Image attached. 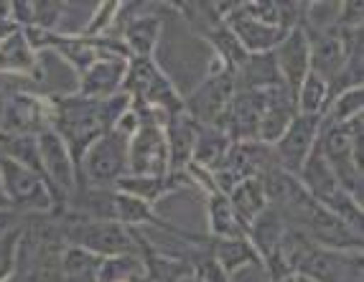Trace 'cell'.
<instances>
[{
  "mask_svg": "<svg viewBox=\"0 0 364 282\" xmlns=\"http://www.w3.org/2000/svg\"><path fill=\"white\" fill-rule=\"evenodd\" d=\"M130 175H168V145H166L164 125L143 122L128 148Z\"/></svg>",
  "mask_w": 364,
  "mask_h": 282,
  "instance_id": "30bf717a",
  "label": "cell"
},
{
  "mask_svg": "<svg viewBox=\"0 0 364 282\" xmlns=\"http://www.w3.org/2000/svg\"><path fill=\"white\" fill-rule=\"evenodd\" d=\"M0 180H3L6 196L16 214L18 211H23V214H54V201L49 196V188L36 170L0 156Z\"/></svg>",
  "mask_w": 364,
  "mask_h": 282,
  "instance_id": "8992f818",
  "label": "cell"
},
{
  "mask_svg": "<svg viewBox=\"0 0 364 282\" xmlns=\"http://www.w3.org/2000/svg\"><path fill=\"white\" fill-rule=\"evenodd\" d=\"M51 127V97L8 94L0 99V132L6 135H38Z\"/></svg>",
  "mask_w": 364,
  "mask_h": 282,
  "instance_id": "52a82bcc",
  "label": "cell"
},
{
  "mask_svg": "<svg viewBox=\"0 0 364 282\" xmlns=\"http://www.w3.org/2000/svg\"><path fill=\"white\" fill-rule=\"evenodd\" d=\"M298 282H316V280H311V277H304V275H298Z\"/></svg>",
  "mask_w": 364,
  "mask_h": 282,
  "instance_id": "d590c367",
  "label": "cell"
},
{
  "mask_svg": "<svg viewBox=\"0 0 364 282\" xmlns=\"http://www.w3.org/2000/svg\"><path fill=\"white\" fill-rule=\"evenodd\" d=\"M120 280H146V267L140 254H120L107 257L100 264L95 282H120Z\"/></svg>",
  "mask_w": 364,
  "mask_h": 282,
  "instance_id": "484cf974",
  "label": "cell"
},
{
  "mask_svg": "<svg viewBox=\"0 0 364 282\" xmlns=\"http://www.w3.org/2000/svg\"><path fill=\"white\" fill-rule=\"evenodd\" d=\"M146 282H148V280H146Z\"/></svg>",
  "mask_w": 364,
  "mask_h": 282,
  "instance_id": "74e56055",
  "label": "cell"
},
{
  "mask_svg": "<svg viewBox=\"0 0 364 282\" xmlns=\"http://www.w3.org/2000/svg\"><path fill=\"white\" fill-rule=\"evenodd\" d=\"M120 282H146V280H120Z\"/></svg>",
  "mask_w": 364,
  "mask_h": 282,
  "instance_id": "8d00e7d4",
  "label": "cell"
},
{
  "mask_svg": "<svg viewBox=\"0 0 364 282\" xmlns=\"http://www.w3.org/2000/svg\"><path fill=\"white\" fill-rule=\"evenodd\" d=\"M232 77H235V92H242V90L265 92V90H275V87H283V79H280L273 51H267V54H247L242 64L232 72Z\"/></svg>",
  "mask_w": 364,
  "mask_h": 282,
  "instance_id": "2e32d148",
  "label": "cell"
},
{
  "mask_svg": "<svg viewBox=\"0 0 364 282\" xmlns=\"http://www.w3.org/2000/svg\"><path fill=\"white\" fill-rule=\"evenodd\" d=\"M262 109H265V92H235L217 127L232 143H260L257 138H260Z\"/></svg>",
  "mask_w": 364,
  "mask_h": 282,
  "instance_id": "9c48e42d",
  "label": "cell"
},
{
  "mask_svg": "<svg viewBox=\"0 0 364 282\" xmlns=\"http://www.w3.org/2000/svg\"><path fill=\"white\" fill-rule=\"evenodd\" d=\"M38 64V54L23 38V31L13 33L8 41L0 43V72L11 74H33Z\"/></svg>",
  "mask_w": 364,
  "mask_h": 282,
  "instance_id": "cb8c5ba5",
  "label": "cell"
},
{
  "mask_svg": "<svg viewBox=\"0 0 364 282\" xmlns=\"http://www.w3.org/2000/svg\"><path fill=\"white\" fill-rule=\"evenodd\" d=\"M0 211H13L11 201H8V196H6V188H3V180H0ZM13 214H16V211H13Z\"/></svg>",
  "mask_w": 364,
  "mask_h": 282,
  "instance_id": "836d02e7",
  "label": "cell"
},
{
  "mask_svg": "<svg viewBox=\"0 0 364 282\" xmlns=\"http://www.w3.org/2000/svg\"><path fill=\"white\" fill-rule=\"evenodd\" d=\"M318 130H321V117H318V114L298 112L291 125H288V130L280 135L278 143L270 145L275 166H280V168L288 170V173L298 175V170H301V166L306 163V158H309L311 151L316 148Z\"/></svg>",
  "mask_w": 364,
  "mask_h": 282,
  "instance_id": "ba28073f",
  "label": "cell"
},
{
  "mask_svg": "<svg viewBox=\"0 0 364 282\" xmlns=\"http://www.w3.org/2000/svg\"><path fill=\"white\" fill-rule=\"evenodd\" d=\"M204 38H207L209 46L214 48V59L222 61V64H225L230 72H235L237 66L245 61V56H247V51L240 46V41L235 38V33H232L227 23H219L217 28L209 31Z\"/></svg>",
  "mask_w": 364,
  "mask_h": 282,
  "instance_id": "4316f807",
  "label": "cell"
},
{
  "mask_svg": "<svg viewBox=\"0 0 364 282\" xmlns=\"http://www.w3.org/2000/svg\"><path fill=\"white\" fill-rule=\"evenodd\" d=\"M227 198H230V206H232V211H235V219L240 222V227H242L245 232H247L250 224L255 222L267 206L265 191H262V183L257 175L255 178L242 180Z\"/></svg>",
  "mask_w": 364,
  "mask_h": 282,
  "instance_id": "44dd1931",
  "label": "cell"
},
{
  "mask_svg": "<svg viewBox=\"0 0 364 282\" xmlns=\"http://www.w3.org/2000/svg\"><path fill=\"white\" fill-rule=\"evenodd\" d=\"M364 23V6L359 0H346L339 3V16H336V28L357 31Z\"/></svg>",
  "mask_w": 364,
  "mask_h": 282,
  "instance_id": "1f68e13d",
  "label": "cell"
},
{
  "mask_svg": "<svg viewBox=\"0 0 364 282\" xmlns=\"http://www.w3.org/2000/svg\"><path fill=\"white\" fill-rule=\"evenodd\" d=\"M128 148H130V135L120 130H112L100 135L95 143L90 145L77 166V186L95 188H115V183L128 175Z\"/></svg>",
  "mask_w": 364,
  "mask_h": 282,
  "instance_id": "3957f363",
  "label": "cell"
},
{
  "mask_svg": "<svg viewBox=\"0 0 364 282\" xmlns=\"http://www.w3.org/2000/svg\"><path fill=\"white\" fill-rule=\"evenodd\" d=\"M296 99V112L301 114H318L321 117L326 112L331 97H328V85L321 77H316L314 72H309V77L301 82V87L293 94Z\"/></svg>",
  "mask_w": 364,
  "mask_h": 282,
  "instance_id": "d4e9b609",
  "label": "cell"
},
{
  "mask_svg": "<svg viewBox=\"0 0 364 282\" xmlns=\"http://www.w3.org/2000/svg\"><path fill=\"white\" fill-rule=\"evenodd\" d=\"M61 227H64V239L72 246H82L97 257H120V254H138V239L135 229L122 227L107 219H90L77 211H64L59 214Z\"/></svg>",
  "mask_w": 364,
  "mask_h": 282,
  "instance_id": "6da1fadb",
  "label": "cell"
},
{
  "mask_svg": "<svg viewBox=\"0 0 364 282\" xmlns=\"http://www.w3.org/2000/svg\"><path fill=\"white\" fill-rule=\"evenodd\" d=\"M16 227V214L13 211H0V237L8 234Z\"/></svg>",
  "mask_w": 364,
  "mask_h": 282,
  "instance_id": "d6a6232c",
  "label": "cell"
},
{
  "mask_svg": "<svg viewBox=\"0 0 364 282\" xmlns=\"http://www.w3.org/2000/svg\"><path fill=\"white\" fill-rule=\"evenodd\" d=\"M286 229H288V222L283 219V214H280L278 209H273V206H265V211L247 227L245 237L250 239V244L255 246V252L260 254V259H262L265 254L278 249L280 242H283V234H286Z\"/></svg>",
  "mask_w": 364,
  "mask_h": 282,
  "instance_id": "ffe728a7",
  "label": "cell"
},
{
  "mask_svg": "<svg viewBox=\"0 0 364 282\" xmlns=\"http://www.w3.org/2000/svg\"><path fill=\"white\" fill-rule=\"evenodd\" d=\"M275 64H278L280 79L291 94H296V90L301 87L306 77L311 72V41L306 36L304 26L288 31L286 38L273 48Z\"/></svg>",
  "mask_w": 364,
  "mask_h": 282,
  "instance_id": "8fae6325",
  "label": "cell"
},
{
  "mask_svg": "<svg viewBox=\"0 0 364 282\" xmlns=\"http://www.w3.org/2000/svg\"><path fill=\"white\" fill-rule=\"evenodd\" d=\"M181 282H201V280H199V277L194 275V272H191V275H186V277H183Z\"/></svg>",
  "mask_w": 364,
  "mask_h": 282,
  "instance_id": "e575fe53",
  "label": "cell"
},
{
  "mask_svg": "<svg viewBox=\"0 0 364 282\" xmlns=\"http://www.w3.org/2000/svg\"><path fill=\"white\" fill-rule=\"evenodd\" d=\"M362 109H364V90L362 87H352V90H344L331 97L326 112L321 114V122L341 125V122H349L354 117H362Z\"/></svg>",
  "mask_w": 364,
  "mask_h": 282,
  "instance_id": "83f0119b",
  "label": "cell"
},
{
  "mask_svg": "<svg viewBox=\"0 0 364 282\" xmlns=\"http://www.w3.org/2000/svg\"><path fill=\"white\" fill-rule=\"evenodd\" d=\"M173 8H178V11L183 13V18L188 21V26H191L199 36H207L212 28H217L219 23H225L217 3H176Z\"/></svg>",
  "mask_w": 364,
  "mask_h": 282,
  "instance_id": "f546056e",
  "label": "cell"
},
{
  "mask_svg": "<svg viewBox=\"0 0 364 282\" xmlns=\"http://www.w3.org/2000/svg\"><path fill=\"white\" fill-rule=\"evenodd\" d=\"M128 61L130 59H100L79 74L77 79V92L74 94L87 97V99H109L122 92V82L128 74Z\"/></svg>",
  "mask_w": 364,
  "mask_h": 282,
  "instance_id": "7c38bea8",
  "label": "cell"
},
{
  "mask_svg": "<svg viewBox=\"0 0 364 282\" xmlns=\"http://www.w3.org/2000/svg\"><path fill=\"white\" fill-rule=\"evenodd\" d=\"M316 143H318V140H316ZM298 180H301V186L306 188V193H309L314 201H318V204L326 201V198L339 188L334 170H331V166L326 163V158L321 156L318 145L311 151V156L306 158V163L301 166V170H298Z\"/></svg>",
  "mask_w": 364,
  "mask_h": 282,
  "instance_id": "d6986e66",
  "label": "cell"
},
{
  "mask_svg": "<svg viewBox=\"0 0 364 282\" xmlns=\"http://www.w3.org/2000/svg\"><path fill=\"white\" fill-rule=\"evenodd\" d=\"M230 148H232V140L227 138L219 127L199 125V135H196L191 163H194V166H201V168H207V170H217L219 166L225 163Z\"/></svg>",
  "mask_w": 364,
  "mask_h": 282,
  "instance_id": "7402d4cb",
  "label": "cell"
},
{
  "mask_svg": "<svg viewBox=\"0 0 364 282\" xmlns=\"http://www.w3.org/2000/svg\"><path fill=\"white\" fill-rule=\"evenodd\" d=\"M164 132H166V145H168V173H183L186 166L191 163L199 125L186 112H181L166 122Z\"/></svg>",
  "mask_w": 364,
  "mask_h": 282,
  "instance_id": "e0dca14e",
  "label": "cell"
},
{
  "mask_svg": "<svg viewBox=\"0 0 364 282\" xmlns=\"http://www.w3.org/2000/svg\"><path fill=\"white\" fill-rule=\"evenodd\" d=\"M164 33V18L156 13H130L120 28V38L128 48L130 59H153Z\"/></svg>",
  "mask_w": 364,
  "mask_h": 282,
  "instance_id": "5bb4252c",
  "label": "cell"
},
{
  "mask_svg": "<svg viewBox=\"0 0 364 282\" xmlns=\"http://www.w3.org/2000/svg\"><path fill=\"white\" fill-rule=\"evenodd\" d=\"M64 280H82V277H90L95 282V275H97L100 264H102V257L97 254L87 252L82 246H72L67 244L64 249Z\"/></svg>",
  "mask_w": 364,
  "mask_h": 282,
  "instance_id": "f1b7e54d",
  "label": "cell"
},
{
  "mask_svg": "<svg viewBox=\"0 0 364 282\" xmlns=\"http://www.w3.org/2000/svg\"><path fill=\"white\" fill-rule=\"evenodd\" d=\"M296 99L286 87H275V90H265V109H262L260 120V143L262 145H275L280 135L288 130V125L296 117Z\"/></svg>",
  "mask_w": 364,
  "mask_h": 282,
  "instance_id": "9a60e30c",
  "label": "cell"
},
{
  "mask_svg": "<svg viewBox=\"0 0 364 282\" xmlns=\"http://www.w3.org/2000/svg\"><path fill=\"white\" fill-rule=\"evenodd\" d=\"M38 156H41V178L54 201V214L59 217L69 209L74 191H77V166L64 140L51 127L38 132Z\"/></svg>",
  "mask_w": 364,
  "mask_h": 282,
  "instance_id": "277c9868",
  "label": "cell"
},
{
  "mask_svg": "<svg viewBox=\"0 0 364 282\" xmlns=\"http://www.w3.org/2000/svg\"><path fill=\"white\" fill-rule=\"evenodd\" d=\"M122 92L138 104H146L148 109L168 122L171 117L183 112V97L178 90L171 85V79L166 77L153 59H130L128 61V74L122 82Z\"/></svg>",
  "mask_w": 364,
  "mask_h": 282,
  "instance_id": "7a4b0ae2",
  "label": "cell"
},
{
  "mask_svg": "<svg viewBox=\"0 0 364 282\" xmlns=\"http://www.w3.org/2000/svg\"><path fill=\"white\" fill-rule=\"evenodd\" d=\"M207 227L209 239H237L245 237V229L235 219V211L230 206V198L225 193H209L207 196Z\"/></svg>",
  "mask_w": 364,
  "mask_h": 282,
  "instance_id": "603a6c76",
  "label": "cell"
},
{
  "mask_svg": "<svg viewBox=\"0 0 364 282\" xmlns=\"http://www.w3.org/2000/svg\"><path fill=\"white\" fill-rule=\"evenodd\" d=\"M318 204V201H316ZM323 209H328L334 214L336 219H341L344 224L354 229V232H362V219H364V209H362V201H357L354 196H349L346 191L336 188L326 201H321Z\"/></svg>",
  "mask_w": 364,
  "mask_h": 282,
  "instance_id": "4dcf8cb0",
  "label": "cell"
},
{
  "mask_svg": "<svg viewBox=\"0 0 364 282\" xmlns=\"http://www.w3.org/2000/svg\"><path fill=\"white\" fill-rule=\"evenodd\" d=\"M235 94V77L219 59L212 61L207 79L196 87L188 97H183V112L196 122V125L217 127L227 104Z\"/></svg>",
  "mask_w": 364,
  "mask_h": 282,
  "instance_id": "5b68a950",
  "label": "cell"
},
{
  "mask_svg": "<svg viewBox=\"0 0 364 282\" xmlns=\"http://www.w3.org/2000/svg\"><path fill=\"white\" fill-rule=\"evenodd\" d=\"M209 252L217 259V264L227 272V277H237L247 267H262L260 254L255 246L250 244L247 237H237V239H212L209 242Z\"/></svg>",
  "mask_w": 364,
  "mask_h": 282,
  "instance_id": "ac0fdd59",
  "label": "cell"
},
{
  "mask_svg": "<svg viewBox=\"0 0 364 282\" xmlns=\"http://www.w3.org/2000/svg\"><path fill=\"white\" fill-rule=\"evenodd\" d=\"M225 23L230 26V31L235 33V38L240 41V46H242L247 54H267V51H273V48L286 38V31L273 23H262V21L247 16V13L240 8V3H237L235 11L227 16Z\"/></svg>",
  "mask_w": 364,
  "mask_h": 282,
  "instance_id": "4fadbf2b",
  "label": "cell"
}]
</instances>
